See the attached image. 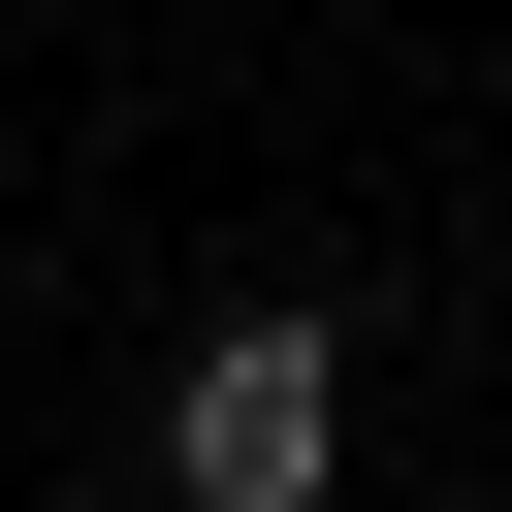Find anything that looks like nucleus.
Segmentation results:
<instances>
[{"instance_id":"nucleus-1","label":"nucleus","mask_w":512,"mask_h":512,"mask_svg":"<svg viewBox=\"0 0 512 512\" xmlns=\"http://www.w3.org/2000/svg\"><path fill=\"white\" fill-rule=\"evenodd\" d=\"M320 480H352V352H320V288H224L160 352V512H320Z\"/></svg>"},{"instance_id":"nucleus-2","label":"nucleus","mask_w":512,"mask_h":512,"mask_svg":"<svg viewBox=\"0 0 512 512\" xmlns=\"http://www.w3.org/2000/svg\"><path fill=\"white\" fill-rule=\"evenodd\" d=\"M128 512H160V480H128Z\"/></svg>"}]
</instances>
